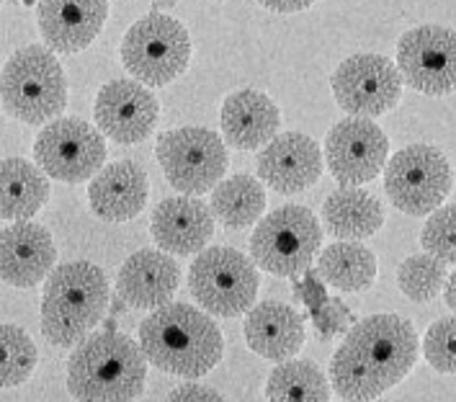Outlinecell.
<instances>
[{
  "label": "cell",
  "mask_w": 456,
  "mask_h": 402,
  "mask_svg": "<svg viewBox=\"0 0 456 402\" xmlns=\"http://www.w3.org/2000/svg\"><path fill=\"white\" fill-rule=\"evenodd\" d=\"M140 349L147 364L173 377L199 379L224 356V338L209 317L186 302H166L140 325Z\"/></svg>",
  "instance_id": "obj_1"
},
{
  "label": "cell",
  "mask_w": 456,
  "mask_h": 402,
  "mask_svg": "<svg viewBox=\"0 0 456 402\" xmlns=\"http://www.w3.org/2000/svg\"><path fill=\"white\" fill-rule=\"evenodd\" d=\"M144 384L147 358L124 332H88L68 361V392L75 400H137Z\"/></svg>",
  "instance_id": "obj_2"
},
{
  "label": "cell",
  "mask_w": 456,
  "mask_h": 402,
  "mask_svg": "<svg viewBox=\"0 0 456 402\" xmlns=\"http://www.w3.org/2000/svg\"><path fill=\"white\" fill-rule=\"evenodd\" d=\"M111 286L91 260H70L52 268L42 297V332L52 346L70 349L106 317Z\"/></svg>",
  "instance_id": "obj_3"
},
{
  "label": "cell",
  "mask_w": 456,
  "mask_h": 402,
  "mask_svg": "<svg viewBox=\"0 0 456 402\" xmlns=\"http://www.w3.org/2000/svg\"><path fill=\"white\" fill-rule=\"evenodd\" d=\"M3 111L31 127L47 124L68 109V78L47 45L16 49L0 70Z\"/></svg>",
  "instance_id": "obj_4"
},
{
  "label": "cell",
  "mask_w": 456,
  "mask_h": 402,
  "mask_svg": "<svg viewBox=\"0 0 456 402\" xmlns=\"http://www.w3.org/2000/svg\"><path fill=\"white\" fill-rule=\"evenodd\" d=\"M119 57L134 80L147 88H166L189 70L191 34L168 13H147L124 34Z\"/></svg>",
  "instance_id": "obj_5"
},
{
  "label": "cell",
  "mask_w": 456,
  "mask_h": 402,
  "mask_svg": "<svg viewBox=\"0 0 456 402\" xmlns=\"http://www.w3.org/2000/svg\"><path fill=\"white\" fill-rule=\"evenodd\" d=\"M320 245V219L302 204H287L261 217L250 237V258L271 276L297 279L310 271Z\"/></svg>",
  "instance_id": "obj_6"
},
{
  "label": "cell",
  "mask_w": 456,
  "mask_h": 402,
  "mask_svg": "<svg viewBox=\"0 0 456 402\" xmlns=\"http://www.w3.org/2000/svg\"><path fill=\"white\" fill-rule=\"evenodd\" d=\"M189 289L199 308L212 317H240L256 305L258 266L227 245L204 248L191 263Z\"/></svg>",
  "instance_id": "obj_7"
},
{
  "label": "cell",
  "mask_w": 456,
  "mask_h": 402,
  "mask_svg": "<svg viewBox=\"0 0 456 402\" xmlns=\"http://www.w3.org/2000/svg\"><path fill=\"white\" fill-rule=\"evenodd\" d=\"M158 163L181 193H207L224 178L230 155L224 140L207 127H178L158 137Z\"/></svg>",
  "instance_id": "obj_8"
},
{
  "label": "cell",
  "mask_w": 456,
  "mask_h": 402,
  "mask_svg": "<svg viewBox=\"0 0 456 402\" xmlns=\"http://www.w3.org/2000/svg\"><path fill=\"white\" fill-rule=\"evenodd\" d=\"M385 191L400 212L423 217L444 204L454 173L446 155L431 144H408L385 166Z\"/></svg>",
  "instance_id": "obj_9"
},
{
  "label": "cell",
  "mask_w": 456,
  "mask_h": 402,
  "mask_svg": "<svg viewBox=\"0 0 456 402\" xmlns=\"http://www.w3.org/2000/svg\"><path fill=\"white\" fill-rule=\"evenodd\" d=\"M343 346H348L369 366L385 392L408 377L420 354V340L412 323L389 312L356 323Z\"/></svg>",
  "instance_id": "obj_10"
},
{
  "label": "cell",
  "mask_w": 456,
  "mask_h": 402,
  "mask_svg": "<svg viewBox=\"0 0 456 402\" xmlns=\"http://www.w3.org/2000/svg\"><path fill=\"white\" fill-rule=\"evenodd\" d=\"M34 160L49 178L62 184H83L103 168L106 143L101 129L86 119L57 117L37 135Z\"/></svg>",
  "instance_id": "obj_11"
},
{
  "label": "cell",
  "mask_w": 456,
  "mask_h": 402,
  "mask_svg": "<svg viewBox=\"0 0 456 402\" xmlns=\"http://www.w3.org/2000/svg\"><path fill=\"white\" fill-rule=\"evenodd\" d=\"M338 106L351 117H382L403 98V75L385 54H354L330 78Z\"/></svg>",
  "instance_id": "obj_12"
},
{
  "label": "cell",
  "mask_w": 456,
  "mask_h": 402,
  "mask_svg": "<svg viewBox=\"0 0 456 402\" xmlns=\"http://www.w3.org/2000/svg\"><path fill=\"white\" fill-rule=\"evenodd\" d=\"M397 70L403 83L423 95L456 91V31L426 24L410 29L397 42Z\"/></svg>",
  "instance_id": "obj_13"
},
{
  "label": "cell",
  "mask_w": 456,
  "mask_h": 402,
  "mask_svg": "<svg viewBox=\"0 0 456 402\" xmlns=\"http://www.w3.org/2000/svg\"><path fill=\"white\" fill-rule=\"evenodd\" d=\"M389 140L369 117L338 121L325 137V160L340 186L371 184L387 166Z\"/></svg>",
  "instance_id": "obj_14"
},
{
  "label": "cell",
  "mask_w": 456,
  "mask_h": 402,
  "mask_svg": "<svg viewBox=\"0 0 456 402\" xmlns=\"http://www.w3.org/2000/svg\"><path fill=\"white\" fill-rule=\"evenodd\" d=\"M96 127L117 144H137L152 135L160 117V103L140 80H111L94 103Z\"/></svg>",
  "instance_id": "obj_15"
},
{
  "label": "cell",
  "mask_w": 456,
  "mask_h": 402,
  "mask_svg": "<svg viewBox=\"0 0 456 402\" xmlns=\"http://www.w3.org/2000/svg\"><path fill=\"white\" fill-rule=\"evenodd\" d=\"M258 176L276 193H302L322 176V150L302 132L276 135L258 152Z\"/></svg>",
  "instance_id": "obj_16"
},
{
  "label": "cell",
  "mask_w": 456,
  "mask_h": 402,
  "mask_svg": "<svg viewBox=\"0 0 456 402\" xmlns=\"http://www.w3.org/2000/svg\"><path fill=\"white\" fill-rule=\"evenodd\" d=\"M109 19V0H39L37 26L52 52L88 49Z\"/></svg>",
  "instance_id": "obj_17"
},
{
  "label": "cell",
  "mask_w": 456,
  "mask_h": 402,
  "mask_svg": "<svg viewBox=\"0 0 456 402\" xmlns=\"http://www.w3.org/2000/svg\"><path fill=\"white\" fill-rule=\"evenodd\" d=\"M54 260L57 248L47 227L31 219H16L11 227L0 230V282L31 289L47 279Z\"/></svg>",
  "instance_id": "obj_18"
},
{
  "label": "cell",
  "mask_w": 456,
  "mask_h": 402,
  "mask_svg": "<svg viewBox=\"0 0 456 402\" xmlns=\"http://www.w3.org/2000/svg\"><path fill=\"white\" fill-rule=\"evenodd\" d=\"M158 248L170 256H193L215 235V214L191 193L163 199L150 222Z\"/></svg>",
  "instance_id": "obj_19"
},
{
  "label": "cell",
  "mask_w": 456,
  "mask_h": 402,
  "mask_svg": "<svg viewBox=\"0 0 456 402\" xmlns=\"http://www.w3.org/2000/svg\"><path fill=\"white\" fill-rule=\"evenodd\" d=\"M181 266L166 250H137L121 263L117 276L119 297L134 309H158L175 297Z\"/></svg>",
  "instance_id": "obj_20"
},
{
  "label": "cell",
  "mask_w": 456,
  "mask_h": 402,
  "mask_svg": "<svg viewBox=\"0 0 456 402\" xmlns=\"http://www.w3.org/2000/svg\"><path fill=\"white\" fill-rule=\"evenodd\" d=\"M219 127L224 143L242 152H253L268 144L281 127L279 106L256 88H242L224 98Z\"/></svg>",
  "instance_id": "obj_21"
},
{
  "label": "cell",
  "mask_w": 456,
  "mask_h": 402,
  "mask_svg": "<svg viewBox=\"0 0 456 402\" xmlns=\"http://www.w3.org/2000/svg\"><path fill=\"white\" fill-rule=\"evenodd\" d=\"M242 335L253 354L279 364L302 351L305 346V320L297 309L284 302H261L245 312Z\"/></svg>",
  "instance_id": "obj_22"
},
{
  "label": "cell",
  "mask_w": 456,
  "mask_h": 402,
  "mask_svg": "<svg viewBox=\"0 0 456 402\" xmlns=\"http://www.w3.org/2000/svg\"><path fill=\"white\" fill-rule=\"evenodd\" d=\"M150 193L147 173L134 160H119L101 168L91 178L88 201L103 222H129L142 212Z\"/></svg>",
  "instance_id": "obj_23"
},
{
  "label": "cell",
  "mask_w": 456,
  "mask_h": 402,
  "mask_svg": "<svg viewBox=\"0 0 456 402\" xmlns=\"http://www.w3.org/2000/svg\"><path fill=\"white\" fill-rule=\"evenodd\" d=\"M322 222L338 240H366L382 230L385 207L369 191L340 186L325 199Z\"/></svg>",
  "instance_id": "obj_24"
},
{
  "label": "cell",
  "mask_w": 456,
  "mask_h": 402,
  "mask_svg": "<svg viewBox=\"0 0 456 402\" xmlns=\"http://www.w3.org/2000/svg\"><path fill=\"white\" fill-rule=\"evenodd\" d=\"M49 176L24 158L0 160V219H31L49 201Z\"/></svg>",
  "instance_id": "obj_25"
},
{
  "label": "cell",
  "mask_w": 456,
  "mask_h": 402,
  "mask_svg": "<svg viewBox=\"0 0 456 402\" xmlns=\"http://www.w3.org/2000/svg\"><path fill=\"white\" fill-rule=\"evenodd\" d=\"M377 256L361 240H338L317 253V274L340 291H366L377 282Z\"/></svg>",
  "instance_id": "obj_26"
},
{
  "label": "cell",
  "mask_w": 456,
  "mask_h": 402,
  "mask_svg": "<svg viewBox=\"0 0 456 402\" xmlns=\"http://www.w3.org/2000/svg\"><path fill=\"white\" fill-rule=\"evenodd\" d=\"M209 209L224 227L245 230L256 225L265 212V189L264 184L248 173H238L232 178L219 181L212 189Z\"/></svg>",
  "instance_id": "obj_27"
},
{
  "label": "cell",
  "mask_w": 456,
  "mask_h": 402,
  "mask_svg": "<svg viewBox=\"0 0 456 402\" xmlns=\"http://www.w3.org/2000/svg\"><path fill=\"white\" fill-rule=\"evenodd\" d=\"M264 392L268 400L276 402H325L330 400V381L314 361L287 358L271 372Z\"/></svg>",
  "instance_id": "obj_28"
},
{
  "label": "cell",
  "mask_w": 456,
  "mask_h": 402,
  "mask_svg": "<svg viewBox=\"0 0 456 402\" xmlns=\"http://www.w3.org/2000/svg\"><path fill=\"white\" fill-rule=\"evenodd\" d=\"M37 346L19 325L0 323V390L24 384L37 369Z\"/></svg>",
  "instance_id": "obj_29"
},
{
  "label": "cell",
  "mask_w": 456,
  "mask_h": 402,
  "mask_svg": "<svg viewBox=\"0 0 456 402\" xmlns=\"http://www.w3.org/2000/svg\"><path fill=\"white\" fill-rule=\"evenodd\" d=\"M330 384L333 392L343 400H377L379 395H385L382 384L348 346H340L333 356Z\"/></svg>",
  "instance_id": "obj_30"
},
{
  "label": "cell",
  "mask_w": 456,
  "mask_h": 402,
  "mask_svg": "<svg viewBox=\"0 0 456 402\" xmlns=\"http://www.w3.org/2000/svg\"><path fill=\"white\" fill-rule=\"evenodd\" d=\"M449 279V268L444 260H438L431 253L426 256H410L400 263L397 268V284L403 289V294L410 297L412 302H433Z\"/></svg>",
  "instance_id": "obj_31"
},
{
  "label": "cell",
  "mask_w": 456,
  "mask_h": 402,
  "mask_svg": "<svg viewBox=\"0 0 456 402\" xmlns=\"http://www.w3.org/2000/svg\"><path fill=\"white\" fill-rule=\"evenodd\" d=\"M420 242L426 253H431L446 266H456V204L438 207L428 214V222L420 233Z\"/></svg>",
  "instance_id": "obj_32"
},
{
  "label": "cell",
  "mask_w": 456,
  "mask_h": 402,
  "mask_svg": "<svg viewBox=\"0 0 456 402\" xmlns=\"http://www.w3.org/2000/svg\"><path fill=\"white\" fill-rule=\"evenodd\" d=\"M423 356L441 374H456V315L436 320L423 338Z\"/></svg>",
  "instance_id": "obj_33"
},
{
  "label": "cell",
  "mask_w": 456,
  "mask_h": 402,
  "mask_svg": "<svg viewBox=\"0 0 456 402\" xmlns=\"http://www.w3.org/2000/svg\"><path fill=\"white\" fill-rule=\"evenodd\" d=\"M168 400H222V395L207 387V384H196V381H186L181 387H175L168 395Z\"/></svg>",
  "instance_id": "obj_34"
},
{
  "label": "cell",
  "mask_w": 456,
  "mask_h": 402,
  "mask_svg": "<svg viewBox=\"0 0 456 402\" xmlns=\"http://www.w3.org/2000/svg\"><path fill=\"white\" fill-rule=\"evenodd\" d=\"M264 8L273 11V13H299L305 8H310L317 0H258Z\"/></svg>",
  "instance_id": "obj_35"
},
{
  "label": "cell",
  "mask_w": 456,
  "mask_h": 402,
  "mask_svg": "<svg viewBox=\"0 0 456 402\" xmlns=\"http://www.w3.org/2000/svg\"><path fill=\"white\" fill-rule=\"evenodd\" d=\"M444 302H446V308L456 315V271L454 274H449V279H446V284H444Z\"/></svg>",
  "instance_id": "obj_36"
},
{
  "label": "cell",
  "mask_w": 456,
  "mask_h": 402,
  "mask_svg": "<svg viewBox=\"0 0 456 402\" xmlns=\"http://www.w3.org/2000/svg\"><path fill=\"white\" fill-rule=\"evenodd\" d=\"M121 3H124V0H121Z\"/></svg>",
  "instance_id": "obj_37"
}]
</instances>
